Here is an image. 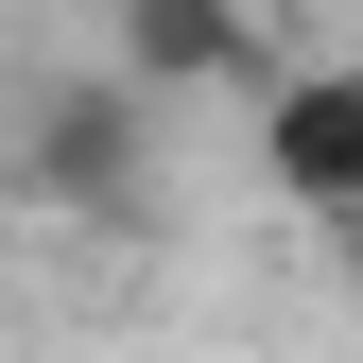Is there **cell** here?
<instances>
[{"label": "cell", "instance_id": "obj_1", "mask_svg": "<svg viewBox=\"0 0 363 363\" xmlns=\"http://www.w3.org/2000/svg\"><path fill=\"white\" fill-rule=\"evenodd\" d=\"M104 86L121 104H156V86H242L259 104V86H277V35H259L242 0H121L104 18Z\"/></svg>", "mask_w": 363, "mask_h": 363}, {"label": "cell", "instance_id": "obj_2", "mask_svg": "<svg viewBox=\"0 0 363 363\" xmlns=\"http://www.w3.org/2000/svg\"><path fill=\"white\" fill-rule=\"evenodd\" d=\"M0 156H18V191H52V208H139V156H156V104H121V86L86 69V86H52V104H35V121H18Z\"/></svg>", "mask_w": 363, "mask_h": 363}, {"label": "cell", "instance_id": "obj_3", "mask_svg": "<svg viewBox=\"0 0 363 363\" xmlns=\"http://www.w3.org/2000/svg\"><path fill=\"white\" fill-rule=\"evenodd\" d=\"M259 173H277L294 208H363V52H311V69H277L259 86Z\"/></svg>", "mask_w": 363, "mask_h": 363}, {"label": "cell", "instance_id": "obj_4", "mask_svg": "<svg viewBox=\"0 0 363 363\" xmlns=\"http://www.w3.org/2000/svg\"><path fill=\"white\" fill-rule=\"evenodd\" d=\"M329 259H346V294H363V208H346V225H329Z\"/></svg>", "mask_w": 363, "mask_h": 363}, {"label": "cell", "instance_id": "obj_5", "mask_svg": "<svg viewBox=\"0 0 363 363\" xmlns=\"http://www.w3.org/2000/svg\"><path fill=\"white\" fill-rule=\"evenodd\" d=\"M0 191H18V156H0Z\"/></svg>", "mask_w": 363, "mask_h": 363}]
</instances>
